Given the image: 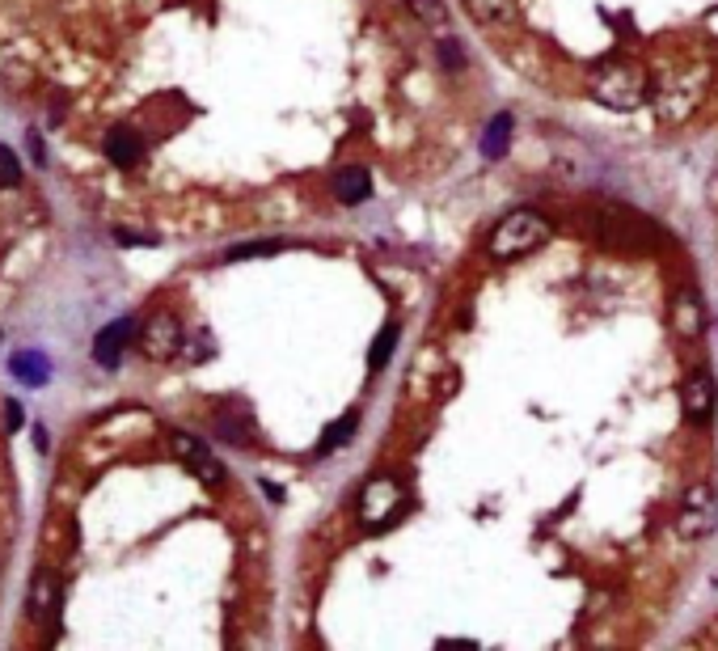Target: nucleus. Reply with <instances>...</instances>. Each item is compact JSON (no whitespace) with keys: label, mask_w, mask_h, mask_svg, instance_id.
<instances>
[{"label":"nucleus","mask_w":718,"mask_h":651,"mask_svg":"<svg viewBox=\"0 0 718 651\" xmlns=\"http://www.w3.org/2000/svg\"><path fill=\"white\" fill-rule=\"evenodd\" d=\"M587 89L609 111H638L646 102V76L630 60H605L596 73L587 76Z\"/></svg>","instance_id":"f257e3e1"},{"label":"nucleus","mask_w":718,"mask_h":651,"mask_svg":"<svg viewBox=\"0 0 718 651\" xmlns=\"http://www.w3.org/2000/svg\"><path fill=\"white\" fill-rule=\"evenodd\" d=\"M549 242V221L546 216H536V212L520 208V212H507L495 229H490V259H524V254H533V250H541Z\"/></svg>","instance_id":"f03ea898"},{"label":"nucleus","mask_w":718,"mask_h":651,"mask_svg":"<svg viewBox=\"0 0 718 651\" xmlns=\"http://www.w3.org/2000/svg\"><path fill=\"white\" fill-rule=\"evenodd\" d=\"M596 233L605 246L630 250V254H643V250H655L651 242H659V229L646 216H638L634 208H600L596 212Z\"/></svg>","instance_id":"7ed1b4c3"},{"label":"nucleus","mask_w":718,"mask_h":651,"mask_svg":"<svg viewBox=\"0 0 718 651\" xmlns=\"http://www.w3.org/2000/svg\"><path fill=\"white\" fill-rule=\"evenodd\" d=\"M714 520H718V495L714 487L706 482H689L681 495V517H676V528H681V538L697 541L714 533Z\"/></svg>","instance_id":"20e7f679"},{"label":"nucleus","mask_w":718,"mask_h":651,"mask_svg":"<svg viewBox=\"0 0 718 651\" xmlns=\"http://www.w3.org/2000/svg\"><path fill=\"white\" fill-rule=\"evenodd\" d=\"M402 508V487L389 474H377V478L364 482L359 491V525L364 528H385Z\"/></svg>","instance_id":"39448f33"},{"label":"nucleus","mask_w":718,"mask_h":651,"mask_svg":"<svg viewBox=\"0 0 718 651\" xmlns=\"http://www.w3.org/2000/svg\"><path fill=\"white\" fill-rule=\"evenodd\" d=\"M672 330L681 343H702V334H706V301L697 292L693 283H681L676 292H672Z\"/></svg>","instance_id":"423d86ee"},{"label":"nucleus","mask_w":718,"mask_h":651,"mask_svg":"<svg viewBox=\"0 0 718 651\" xmlns=\"http://www.w3.org/2000/svg\"><path fill=\"white\" fill-rule=\"evenodd\" d=\"M714 406H718L714 372H710V369H693L681 381V410H684V419L702 428V423H710V419H714Z\"/></svg>","instance_id":"0eeeda50"},{"label":"nucleus","mask_w":718,"mask_h":651,"mask_svg":"<svg viewBox=\"0 0 718 651\" xmlns=\"http://www.w3.org/2000/svg\"><path fill=\"white\" fill-rule=\"evenodd\" d=\"M140 347H144L148 360H173L182 351V326L173 313H152V318L140 326Z\"/></svg>","instance_id":"6e6552de"},{"label":"nucleus","mask_w":718,"mask_h":651,"mask_svg":"<svg viewBox=\"0 0 718 651\" xmlns=\"http://www.w3.org/2000/svg\"><path fill=\"white\" fill-rule=\"evenodd\" d=\"M170 449L182 457L186 466H191V474H195V478L211 482V487H220V482L229 478V474H224V466H220L216 457H211V449H207L199 436H191V431H170Z\"/></svg>","instance_id":"1a4fd4ad"},{"label":"nucleus","mask_w":718,"mask_h":651,"mask_svg":"<svg viewBox=\"0 0 718 651\" xmlns=\"http://www.w3.org/2000/svg\"><path fill=\"white\" fill-rule=\"evenodd\" d=\"M60 601H64V588H60V576L51 567H38L34 579H30V597H25V609L34 622H51L60 614Z\"/></svg>","instance_id":"9d476101"},{"label":"nucleus","mask_w":718,"mask_h":651,"mask_svg":"<svg viewBox=\"0 0 718 651\" xmlns=\"http://www.w3.org/2000/svg\"><path fill=\"white\" fill-rule=\"evenodd\" d=\"M132 334H135L132 318L110 321L106 330H98V339H93V360H98L102 369H114L123 360V351H127V343H132Z\"/></svg>","instance_id":"9b49d317"},{"label":"nucleus","mask_w":718,"mask_h":651,"mask_svg":"<svg viewBox=\"0 0 718 651\" xmlns=\"http://www.w3.org/2000/svg\"><path fill=\"white\" fill-rule=\"evenodd\" d=\"M106 157L119 165V170H132L135 161L144 157V144H140V135L127 132V127H114L106 135Z\"/></svg>","instance_id":"f8f14e48"},{"label":"nucleus","mask_w":718,"mask_h":651,"mask_svg":"<svg viewBox=\"0 0 718 651\" xmlns=\"http://www.w3.org/2000/svg\"><path fill=\"white\" fill-rule=\"evenodd\" d=\"M334 195H339L342 203H364V199L372 195V173L359 170V165L339 170L334 173Z\"/></svg>","instance_id":"ddd939ff"},{"label":"nucleus","mask_w":718,"mask_h":651,"mask_svg":"<svg viewBox=\"0 0 718 651\" xmlns=\"http://www.w3.org/2000/svg\"><path fill=\"white\" fill-rule=\"evenodd\" d=\"M512 132H516V119L507 111L495 114L487 123V132H482V157L487 161H499L503 153H507V144H512Z\"/></svg>","instance_id":"4468645a"},{"label":"nucleus","mask_w":718,"mask_h":651,"mask_svg":"<svg viewBox=\"0 0 718 651\" xmlns=\"http://www.w3.org/2000/svg\"><path fill=\"white\" fill-rule=\"evenodd\" d=\"M477 25H512L516 22V0H461Z\"/></svg>","instance_id":"2eb2a0df"},{"label":"nucleus","mask_w":718,"mask_h":651,"mask_svg":"<svg viewBox=\"0 0 718 651\" xmlns=\"http://www.w3.org/2000/svg\"><path fill=\"white\" fill-rule=\"evenodd\" d=\"M216 436L241 449V444H254V423H250L245 410H220V415H216Z\"/></svg>","instance_id":"dca6fc26"},{"label":"nucleus","mask_w":718,"mask_h":651,"mask_svg":"<svg viewBox=\"0 0 718 651\" xmlns=\"http://www.w3.org/2000/svg\"><path fill=\"white\" fill-rule=\"evenodd\" d=\"M355 428H359V415H355V410H347L342 419H334V423H329V428L321 431V440H317V453L326 457V453H334V449H342V444H347V440L355 436Z\"/></svg>","instance_id":"f3484780"},{"label":"nucleus","mask_w":718,"mask_h":651,"mask_svg":"<svg viewBox=\"0 0 718 651\" xmlns=\"http://www.w3.org/2000/svg\"><path fill=\"white\" fill-rule=\"evenodd\" d=\"M406 5H410V13L431 30V35H448V13H444L439 0H406Z\"/></svg>","instance_id":"a211bd4d"},{"label":"nucleus","mask_w":718,"mask_h":651,"mask_svg":"<svg viewBox=\"0 0 718 651\" xmlns=\"http://www.w3.org/2000/svg\"><path fill=\"white\" fill-rule=\"evenodd\" d=\"M292 242L283 237H267V242H245V246H232L229 250V262H241V259H270V254H283Z\"/></svg>","instance_id":"6ab92c4d"},{"label":"nucleus","mask_w":718,"mask_h":651,"mask_svg":"<svg viewBox=\"0 0 718 651\" xmlns=\"http://www.w3.org/2000/svg\"><path fill=\"white\" fill-rule=\"evenodd\" d=\"M398 334H402V326H398V321H389V326L380 330V339L372 343V351H368V364H372V369H385V364H389L393 347H398Z\"/></svg>","instance_id":"aec40b11"},{"label":"nucleus","mask_w":718,"mask_h":651,"mask_svg":"<svg viewBox=\"0 0 718 651\" xmlns=\"http://www.w3.org/2000/svg\"><path fill=\"white\" fill-rule=\"evenodd\" d=\"M13 372H17V377H25L30 385H43L51 369H47V360H43V356H34V351H22V356H13Z\"/></svg>","instance_id":"412c9836"},{"label":"nucleus","mask_w":718,"mask_h":651,"mask_svg":"<svg viewBox=\"0 0 718 651\" xmlns=\"http://www.w3.org/2000/svg\"><path fill=\"white\" fill-rule=\"evenodd\" d=\"M22 182V161L13 157L9 144H0V186H17Z\"/></svg>","instance_id":"4be33fe9"},{"label":"nucleus","mask_w":718,"mask_h":651,"mask_svg":"<svg viewBox=\"0 0 718 651\" xmlns=\"http://www.w3.org/2000/svg\"><path fill=\"white\" fill-rule=\"evenodd\" d=\"M439 60H448L452 68H461V64H465L461 47H457V38H444V43H439Z\"/></svg>","instance_id":"5701e85b"},{"label":"nucleus","mask_w":718,"mask_h":651,"mask_svg":"<svg viewBox=\"0 0 718 651\" xmlns=\"http://www.w3.org/2000/svg\"><path fill=\"white\" fill-rule=\"evenodd\" d=\"M114 237H119V242H127V246H152V242H148V237L132 233V229H114Z\"/></svg>","instance_id":"b1692460"},{"label":"nucleus","mask_w":718,"mask_h":651,"mask_svg":"<svg viewBox=\"0 0 718 651\" xmlns=\"http://www.w3.org/2000/svg\"><path fill=\"white\" fill-rule=\"evenodd\" d=\"M5 410H9V428H17V419H22V410H17V402H9V406H5Z\"/></svg>","instance_id":"393cba45"}]
</instances>
